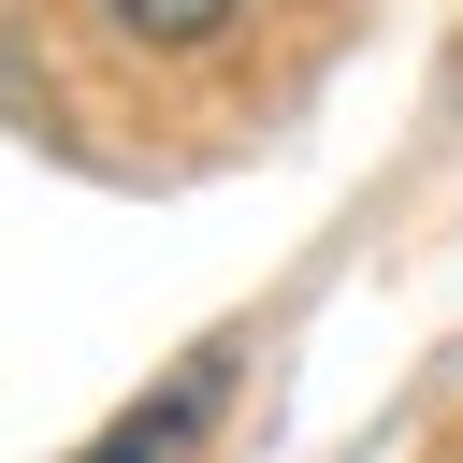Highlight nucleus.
Here are the masks:
<instances>
[{
    "instance_id": "f03ea898",
    "label": "nucleus",
    "mask_w": 463,
    "mask_h": 463,
    "mask_svg": "<svg viewBox=\"0 0 463 463\" xmlns=\"http://www.w3.org/2000/svg\"><path fill=\"white\" fill-rule=\"evenodd\" d=\"M116 43H145V58H203V43H232L260 0H87Z\"/></svg>"
},
{
    "instance_id": "f257e3e1",
    "label": "nucleus",
    "mask_w": 463,
    "mask_h": 463,
    "mask_svg": "<svg viewBox=\"0 0 463 463\" xmlns=\"http://www.w3.org/2000/svg\"><path fill=\"white\" fill-rule=\"evenodd\" d=\"M217 405H232V347H188V362H174V376H159V391L87 449V463H188V449L217 434Z\"/></svg>"
}]
</instances>
